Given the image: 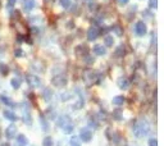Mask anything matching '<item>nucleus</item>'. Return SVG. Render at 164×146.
I'll list each match as a JSON object with an SVG mask.
<instances>
[{
	"label": "nucleus",
	"mask_w": 164,
	"mask_h": 146,
	"mask_svg": "<svg viewBox=\"0 0 164 146\" xmlns=\"http://www.w3.org/2000/svg\"><path fill=\"white\" fill-rule=\"evenodd\" d=\"M97 36H99V31H97V28L91 27L89 31H87V40H89V41H94V40H96Z\"/></svg>",
	"instance_id": "obj_9"
},
{
	"label": "nucleus",
	"mask_w": 164,
	"mask_h": 146,
	"mask_svg": "<svg viewBox=\"0 0 164 146\" xmlns=\"http://www.w3.org/2000/svg\"><path fill=\"white\" fill-rule=\"evenodd\" d=\"M17 144L18 146H26V145H28V140H27V137L25 136V135H18L17 136Z\"/></svg>",
	"instance_id": "obj_11"
},
{
	"label": "nucleus",
	"mask_w": 164,
	"mask_h": 146,
	"mask_svg": "<svg viewBox=\"0 0 164 146\" xmlns=\"http://www.w3.org/2000/svg\"><path fill=\"white\" fill-rule=\"evenodd\" d=\"M8 72H9V68H8L7 64H4V63H0V73L1 74H8Z\"/></svg>",
	"instance_id": "obj_22"
},
{
	"label": "nucleus",
	"mask_w": 164,
	"mask_h": 146,
	"mask_svg": "<svg viewBox=\"0 0 164 146\" xmlns=\"http://www.w3.org/2000/svg\"><path fill=\"white\" fill-rule=\"evenodd\" d=\"M53 144H54V141H53V139L50 136L45 137L44 141H42V146H53Z\"/></svg>",
	"instance_id": "obj_21"
},
{
	"label": "nucleus",
	"mask_w": 164,
	"mask_h": 146,
	"mask_svg": "<svg viewBox=\"0 0 164 146\" xmlns=\"http://www.w3.org/2000/svg\"><path fill=\"white\" fill-rule=\"evenodd\" d=\"M113 104L117 105V107L123 105L124 104V97L123 96H114V97H113Z\"/></svg>",
	"instance_id": "obj_14"
},
{
	"label": "nucleus",
	"mask_w": 164,
	"mask_h": 146,
	"mask_svg": "<svg viewBox=\"0 0 164 146\" xmlns=\"http://www.w3.org/2000/svg\"><path fill=\"white\" fill-rule=\"evenodd\" d=\"M15 1H17V0H8V7H13V5L15 4Z\"/></svg>",
	"instance_id": "obj_30"
},
{
	"label": "nucleus",
	"mask_w": 164,
	"mask_h": 146,
	"mask_svg": "<svg viewBox=\"0 0 164 146\" xmlns=\"http://www.w3.org/2000/svg\"><path fill=\"white\" fill-rule=\"evenodd\" d=\"M150 131V124L146 121H140L135 124L133 127V133L136 137H145Z\"/></svg>",
	"instance_id": "obj_1"
},
{
	"label": "nucleus",
	"mask_w": 164,
	"mask_h": 146,
	"mask_svg": "<svg viewBox=\"0 0 164 146\" xmlns=\"http://www.w3.org/2000/svg\"><path fill=\"white\" fill-rule=\"evenodd\" d=\"M40 124H41L44 131H47V129H49V124H47V121L45 119L44 115H40Z\"/></svg>",
	"instance_id": "obj_15"
},
{
	"label": "nucleus",
	"mask_w": 164,
	"mask_h": 146,
	"mask_svg": "<svg viewBox=\"0 0 164 146\" xmlns=\"http://www.w3.org/2000/svg\"><path fill=\"white\" fill-rule=\"evenodd\" d=\"M23 121H25V123L27 124V126H30V124L32 123V118H31V115L28 113H25V115H23Z\"/></svg>",
	"instance_id": "obj_24"
},
{
	"label": "nucleus",
	"mask_w": 164,
	"mask_h": 146,
	"mask_svg": "<svg viewBox=\"0 0 164 146\" xmlns=\"http://www.w3.org/2000/svg\"><path fill=\"white\" fill-rule=\"evenodd\" d=\"M69 97H71L69 92H63V95H60V99H62V100H68Z\"/></svg>",
	"instance_id": "obj_27"
},
{
	"label": "nucleus",
	"mask_w": 164,
	"mask_h": 146,
	"mask_svg": "<svg viewBox=\"0 0 164 146\" xmlns=\"http://www.w3.org/2000/svg\"><path fill=\"white\" fill-rule=\"evenodd\" d=\"M80 140L83 142H90L92 140V132L89 128H82L80 131Z\"/></svg>",
	"instance_id": "obj_4"
},
{
	"label": "nucleus",
	"mask_w": 164,
	"mask_h": 146,
	"mask_svg": "<svg viewBox=\"0 0 164 146\" xmlns=\"http://www.w3.org/2000/svg\"><path fill=\"white\" fill-rule=\"evenodd\" d=\"M14 53H15V57H17V58L23 57V50H22V49H17Z\"/></svg>",
	"instance_id": "obj_28"
},
{
	"label": "nucleus",
	"mask_w": 164,
	"mask_h": 146,
	"mask_svg": "<svg viewBox=\"0 0 164 146\" xmlns=\"http://www.w3.org/2000/svg\"><path fill=\"white\" fill-rule=\"evenodd\" d=\"M26 81H27V83L30 85L31 87H35V89L41 86L40 78H39L37 76H35V74H27V76H26Z\"/></svg>",
	"instance_id": "obj_3"
},
{
	"label": "nucleus",
	"mask_w": 164,
	"mask_h": 146,
	"mask_svg": "<svg viewBox=\"0 0 164 146\" xmlns=\"http://www.w3.org/2000/svg\"><path fill=\"white\" fill-rule=\"evenodd\" d=\"M122 50H124V47H123V46H119V47H118L117 51H115V53H117V55H119V57H121V55H123L124 53H122Z\"/></svg>",
	"instance_id": "obj_29"
},
{
	"label": "nucleus",
	"mask_w": 164,
	"mask_h": 146,
	"mask_svg": "<svg viewBox=\"0 0 164 146\" xmlns=\"http://www.w3.org/2000/svg\"><path fill=\"white\" fill-rule=\"evenodd\" d=\"M71 146H81V142H80V139L76 136H72L71 137V141H69Z\"/></svg>",
	"instance_id": "obj_20"
},
{
	"label": "nucleus",
	"mask_w": 164,
	"mask_h": 146,
	"mask_svg": "<svg viewBox=\"0 0 164 146\" xmlns=\"http://www.w3.org/2000/svg\"><path fill=\"white\" fill-rule=\"evenodd\" d=\"M0 146H10L8 142H3V144H0Z\"/></svg>",
	"instance_id": "obj_33"
},
{
	"label": "nucleus",
	"mask_w": 164,
	"mask_h": 146,
	"mask_svg": "<svg viewBox=\"0 0 164 146\" xmlns=\"http://www.w3.org/2000/svg\"><path fill=\"white\" fill-rule=\"evenodd\" d=\"M149 7L151 9H157L158 7V0H149Z\"/></svg>",
	"instance_id": "obj_25"
},
{
	"label": "nucleus",
	"mask_w": 164,
	"mask_h": 146,
	"mask_svg": "<svg viewBox=\"0 0 164 146\" xmlns=\"http://www.w3.org/2000/svg\"><path fill=\"white\" fill-rule=\"evenodd\" d=\"M89 123H90V127H94V128H97V124H96V123H95V122L90 121V122H89Z\"/></svg>",
	"instance_id": "obj_31"
},
{
	"label": "nucleus",
	"mask_w": 164,
	"mask_h": 146,
	"mask_svg": "<svg viewBox=\"0 0 164 146\" xmlns=\"http://www.w3.org/2000/svg\"><path fill=\"white\" fill-rule=\"evenodd\" d=\"M4 117L7 119H9V121H12V122H15L18 119V117L15 115V113L14 111H12V110H4Z\"/></svg>",
	"instance_id": "obj_10"
},
{
	"label": "nucleus",
	"mask_w": 164,
	"mask_h": 146,
	"mask_svg": "<svg viewBox=\"0 0 164 146\" xmlns=\"http://www.w3.org/2000/svg\"><path fill=\"white\" fill-rule=\"evenodd\" d=\"M92 51H94L96 55H105L107 50H105V47L103 46V45H95L94 49H92Z\"/></svg>",
	"instance_id": "obj_12"
},
{
	"label": "nucleus",
	"mask_w": 164,
	"mask_h": 146,
	"mask_svg": "<svg viewBox=\"0 0 164 146\" xmlns=\"http://www.w3.org/2000/svg\"><path fill=\"white\" fill-rule=\"evenodd\" d=\"M59 4L62 5L64 9H68V8L71 7V4H72V1H71V0H59Z\"/></svg>",
	"instance_id": "obj_23"
},
{
	"label": "nucleus",
	"mask_w": 164,
	"mask_h": 146,
	"mask_svg": "<svg viewBox=\"0 0 164 146\" xmlns=\"http://www.w3.org/2000/svg\"><path fill=\"white\" fill-rule=\"evenodd\" d=\"M42 96H44V99L46 100V101H49V100L53 97V91H50L49 89H45V90H44V94H42Z\"/></svg>",
	"instance_id": "obj_17"
},
{
	"label": "nucleus",
	"mask_w": 164,
	"mask_h": 146,
	"mask_svg": "<svg viewBox=\"0 0 164 146\" xmlns=\"http://www.w3.org/2000/svg\"><path fill=\"white\" fill-rule=\"evenodd\" d=\"M104 42H105V45H107V46H113V44H114V37L110 36V35L105 36Z\"/></svg>",
	"instance_id": "obj_16"
},
{
	"label": "nucleus",
	"mask_w": 164,
	"mask_h": 146,
	"mask_svg": "<svg viewBox=\"0 0 164 146\" xmlns=\"http://www.w3.org/2000/svg\"><path fill=\"white\" fill-rule=\"evenodd\" d=\"M17 132H18V129H17V127H15V124H10V126H8V128L5 129V136H7L8 139H13V137H15Z\"/></svg>",
	"instance_id": "obj_7"
},
{
	"label": "nucleus",
	"mask_w": 164,
	"mask_h": 146,
	"mask_svg": "<svg viewBox=\"0 0 164 146\" xmlns=\"http://www.w3.org/2000/svg\"><path fill=\"white\" fill-rule=\"evenodd\" d=\"M118 87L121 90H127L129 87V82L127 78H119L118 79Z\"/></svg>",
	"instance_id": "obj_13"
},
{
	"label": "nucleus",
	"mask_w": 164,
	"mask_h": 146,
	"mask_svg": "<svg viewBox=\"0 0 164 146\" xmlns=\"http://www.w3.org/2000/svg\"><path fill=\"white\" fill-rule=\"evenodd\" d=\"M22 5H23V9H25L26 12H31V10L36 7V3H35V0H23Z\"/></svg>",
	"instance_id": "obj_8"
},
{
	"label": "nucleus",
	"mask_w": 164,
	"mask_h": 146,
	"mask_svg": "<svg viewBox=\"0 0 164 146\" xmlns=\"http://www.w3.org/2000/svg\"><path fill=\"white\" fill-rule=\"evenodd\" d=\"M128 1H129V0H118V3H119L121 5H126Z\"/></svg>",
	"instance_id": "obj_32"
},
{
	"label": "nucleus",
	"mask_w": 164,
	"mask_h": 146,
	"mask_svg": "<svg viewBox=\"0 0 164 146\" xmlns=\"http://www.w3.org/2000/svg\"><path fill=\"white\" fill-rule=\"evenodd\" d=\"M51 83L54 85V86H58V87L64 86V85L67 83V78H65V76H63V77H62V74H58V76L53 77Z\"/></svg>",
	"instance_id": "obj_6"
},
{
	"label": "nucleus",
	"mask_w": 164,
	"mask_h": 146,
	"mask_svg": "<svg viewBox=\"0 0 164 146\" xmlns=\"http://www.w3.org/2000/svg\"><path fill=\"white\" fill-rule=\"evenodd\" d=\"M149 146H158V140L155 137H151L149 140Z\"/></svg>",
	"instance_id": "obj_26"
},
{
	"label": "nucleus",
	"mask_w": 164,
	"mask_h": 146,
	"mask_svg": "<svg viewBox=\"0 0 164 146\" xmlns=\"http://www.w3.org/2000/svg\"><path fill=\"white\" fill-rule=\"evenodd\" d=\"M146 25H145V22H137L136 25H135V32H136L137 36H144L146 35Z\"/></svg>",
	"instance_id": "obj_5"
},
{
	"label": "nucleus",
	"mask_w": 164,
	"mask_h": 146,
	"mask_svg": "<svg viewBox=\"0 0 164 146\" xmlns=\"http://www.w3.org/2000/svg\"><path fill=\"white\" fill-rule=\"evenodd\" d=\"M58 126L64 129L67 133H72L73 132V122L71 119V117L67 115V114H63V115H60L58 118Z\"/></svg>",
	"instance_id": "obj_2"
},
{
	"label": "nucleus",
	"mask_w": 164,
	"mask_h": 146,
	"mask_svg": "<svg viewBox=\"0 0 164 146\" xmlns=\"http://www.w3.org/2000/svg\"><path fill=\"white\" fill-rule=\"evenodd\" d=\"M10 85H12L13 89L17 90V89H19V87H21V81L18 78H12V79H10Z\"/></svg>",
	"instance_id": "obj_18"
},
{
	"label": "nucleus",
	"mask_w": 164,
	"mask_h": 146,
	"mask_svg": "<svg viewBox=\"0 0 164 146\" xmlns=\"http://www.w3.org/2000/svg\"><path fill=\"white\" fill-rule=\"evenodd\" d=\"M0 99H1V101L4 103L5 105H8V107H14V105H15L14 103H13L12 100H10L9 97H7V96H1V97H0Z\"/></svg>",
	"instance_id": "obj_19"
}]
</instances>
